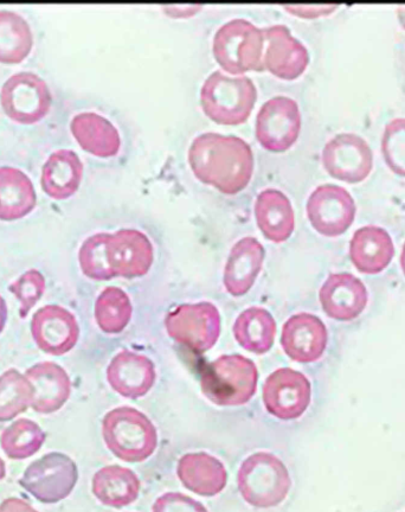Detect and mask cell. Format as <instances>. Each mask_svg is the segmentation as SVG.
<instances>
[{
	"instance_id": "obj_18",
	"label": "cell",
	"mask_w": 405,
	"mask_h": 512,
	"mask_svg": "<svg viewBox=\"0 0 405 512\" xmlns=\"http://www.w3.org/2000/svg\"><path fill=\"white\" fill-rule=\"evenodd\" d=\"M321 307L327 316L338 322H352L369 303L368 288L351 273H334L319 291Z\"/></svg>"
},
{
	"instance_id": "obj_34",
	"label": "cell",
	"mask_w": 405,
	"mask_h": 512,
	"mask_svg": "<svg viewBox=\"0 0 405 512\" xmlns=\"http://www.w3.org/2000/svg\"><path fill=\"white\" fill-rule=\"evenodd\" d=\"M108 238V233H98L89 236L82 243L79 252V262L82 273L89 279L107 281L115 278L108 261Z\"/></svg>"
},
{
	"instance_id": "obj_11",
	"label": "cell",
	"mask_w": 405,
	"mask_h": 512,
	"mask_svg": "<svg viewBox=\"0 0 405 512\" xmlns=\"http://www.w3.org/2000/svg\"><path fill=\"white\" fill-rule=\"evenodd\" d=\"M267 412L280 420H295L310 407L312 387L310 380L291 368L275 370L267 377L262 388Z\"/></svg>"
},
{
	"instance_id": "obj_16",
	"label": "cell",
	"mask_w": 405,
	"mask_h": 512,
	"mask_svg": "<svg viewBox=\"0 0 405 512\" xmlns=\"http://www.w3.org/2000/svg\"><path fill=\"white\" fill-rule=\"evenodd\" d=\"M329 332L319 317L298 313L287 320L281 332V347L294 362L314 363L325 354Z\"/></svg>"
},
{
	"instance_id": "obj_40",
	"label": "cell",
	"mask_w": 405,
	"mask_h": 512,
	"mask_svg": "<svg viewBox=\"0 0 405 512\" xmlns=\"http://www.w3.org/2000/svg\"><path fill=\"white\" fill-rule=\"evenodd\" d=\"M9 309L3 296H0V335L5 329L6 323H8Z\"/></svg>"
},
{
	"instance_id": "obj_13",
	"label": "cell",
	"mask_w": 405,
	"mask_h": 512,
	"mask_svg": "<svg viewBox=\"0 0 405 512\" xmlns=\"http://www.w3.org/2000/svg\"><path fill=\"white\" fill-rule=\"evenodd\" d=\"M301 114L297 102L276 96L265 102L256 117V138L266 150L285 152L297 142Z\"/></svg>"
},
{
	"instance_id": "obj_27",
	"label": "cell",
	"mask_w": 405,
	"mask_h": 512,
	"mask_svg": "<svg viewBox=\"0 0 405 512\" xmlns=\"http://www.w3.org/2000/svg\"><path fill=\"white\" fill-rule=\"evenodd\" d=\"M37 204L34 183L22 170L0 168V221H17L28 216Z\"/></svg>"
},
{
	"instance_id": "obj_4",
	"label": "cell",
	"mask_w": 405,
	"mask_h": 512,
	"mask_svg": "<svg viewBox=\"0 0 405 512\" xmlns=\"http://www.w3.org/2000/svg\"><path fill=\"white\" fill-rule=\"evenodd\" d=\"M237 485L244 501L255 508L269 509L285 501L292 488V479L278 457L257 452L242 463Z\"/></svg>"
},
{
	"instance_id": "obj_30",
	"label": "cell",
	"mask_w": 405,
	"mask_h": 512,
	"mask_svg": "<svg viewBox=\"0 0 405 512\" xmlns=\"http://www.w3.org/2000/svg\"><path fill=\"white\" fill-rule=\"evenodd\" d=\"M34 46L30 25L16 12L0 11V63L23 62Z\"/></svg>"
},
{
	"instance_id": "obj_37",
	"label": "cell",
	"mask_w": 405,
	"mask_h": 512,
	"mask_svg": "<svg viewBox=\"0 0 405 512\" xmlns=\"http://www.w3.org/2000/svg\"><path fill=\"white\" fill-rule=\"evenodd\" d=\"M153 512H209L202 503L180 492H167L153 504Z\"/></svg>"
},
{
	"instance_id": "obj_28",
	"label": "cell",
	"mask_w": 405,
	"mask_h": 512,
	"mask_svg": "<svg viewBox=\"0 0 405 512\" xmlns=\"http://www.w3.org/2000/svg\"><path fill=\"white\" fill-rule=\"evenodd\" d=\"M93 494L106 507L125 508L137 501L140 480L126 467L111 465L95 473L92 483Z\"/></svg>"
},
{
	"instance_id": "obj_31",
	"label": "cell",
	"mask_w": 405,
	"mask_h": 512,
	"mask_svg": "<svg viewBox=\"0 0 405 512\" xmlns=\"http://www.w3.org/2000/svg\"><path fill=\"white\" fill-rule=\"evenodd\" d=\"M45 440L47 434L37 422L18 419L0 435V446L6 457L12 460H25L40 452Z\"/></svg>"
},
{
	"instance_id": "obj_7",
	"label": "cell",
	"mask_w": 405,
	"mask_h": 512,
	"mask_svg": "<svg viewBox=\"0 0 405 512\" xmlns=\"http://www.w3.org/2000/svg\"><path fill=\"white\" fill-rule=\"evenodd\" d=\"M79 469L72 458L61 452L44 454L25 469L19 484L43 504L64 501L75 489Z\"/></svg>"
},
{
	"instance_id": "obj_10",
	"label": "cell",
	"mask_w": 405,
	"mask_h": 512,
	"mask_svg": "<svg viewBox=\"0 0 405 512\" xmlns=\"http://www.w3.org/2000/svg\"><path fill=\"white\" fill-rule=\"evenodd\" d=\"M306 210L312 227L327 238L346 233L357 213L350 192L336 184H324L315 189L308 197Z\"/></svg>"
},
{
	"instance_id": "obj_24",
	"label": "cell",
	"mask_w": 405,
	"mask_h": 512,
	"mask_svg": "<svg viewBox=\"0 0 405 512\" xmlns=\"http://www.w3.org/2000/svg\"><path fill=\"white\" fill-rule=\"evenodd\" d=\"M255 217L263 236L275 243L291 238L295 216L291 201L276 189L263 190L256 198Z\"/></svg>"
},
{
	"instance_id": "obj_1",
	"label": "cell",
	"mask_w": 405,
	"mask_h": 512,
	"mask_svg": "<svg viewBox=\"0 0 405 512\" xmlns=\"http://www.w3.org/2000/svg\"><path fill=\"white\" fill-rule=\"evenodd\" d=\"M189 163L199 181L227 195L247 188L254 171V155L243 139L203 133L192 142Z\"/></svg>"
},
{
	"instance_id": "obj_43",
	"label": "cell",
	"mask_w": 405,
	"mask_h": 512,
	"mask_svg": "<svg viewBox=\"0 0 405 512\" xmlns=\"http://www.w3.org/2000/svg\"><path fill=\"white\" fill-rule=\"evenodd\" d=\"M401 267H402V271H403V274L405 277V242H404V245L402 248V253H401Z\"/></svg>"
},
{
	"instance_id": "obj_12",
	"label": "cell",
	"mask_w": 405,
	"mask_h": 512,
	"mask_svg": "<svg viewBox=\"0 0 405 512\" xmlns=\"http://www.w3.org/2000/svg\"><path fill=\"white\" fill-rule=\"evenodd\" d=\"M321 162L327 174L346 183L365 181L374 168V153L355 133H342L326 143Z\"/></svg>"
},
{
	"instance_id": "obj_23",
	"label": "cell",
	"mask_w": 405,
	"mask_h": 512,
	"mask_svg": "<svg viewBox=\"0 0 405 512\" xmlns=\"http://www.w3.org/2000/svg\"><path fill=\"white\" fill-rule=\"evenodd\" d=\"M177 475L186 489L203 497L221 494L228 482L224 465L205 452L188 453L180 458Z\"/></svg>"
},
{
	"instance_id": "obj_36",
	"label": "cell",
	"mask_w": 405,
	"mask_h": 512,
	"mask_svg": "<svg viewBox=\"0 0 405 512\" xmlns=\"http://www.w3.org/2000/svg\"><path fill=\"white\" fill-rule=\"evenodd\" d=\"M382 153L389 169L405 177V118L391 120L385 126Z\"/></svg>"
},
{
	"instance_id": "obj_32",
	"label": "cell",
	"mask_w": 405,
	"mask_h": 512,
	"mask_svg": "<svg viewBox=\"0 0 405 512\" xmlns=\"http://www.w3.org/2000/svg\"><path fill=\"white\" fill-rule=\"evenodd\" d=\"M130 297L119 287H106L95 302V320L101 331L117 335L127 328L132 318Z\"/></svg>"
},
{
	"instance_id": "obj_21",
	"label": "cell",
	"mask_w": 405,
	"mask_h": 512,
	"mask_svg": "<svg viewBox=\"0 0 405 512\" xmlns=\"http://www.w3.org/2000/svg\"><path fill=\"white\" fill-rule=\"evenodd\" d=\"M265 248L255 238H243L231 248L224 268L225 290L233 297H242L255 284L265 261Z\"/></svg>"
},
{
	"instance_id": "obj_15",
	"label": "cell",
	"mask_w": 405,
	"mask_h": 512,
	"mask_svg": "<svg viewBox=\"0 0 405 512\" xmlns=\"http://www.w3.org/2000/svg\"><path fill=\"white\" fill-rule=\"evenodd\" d=\"M107 254L115 277L128 279L144 277L154 260L152 242L137 229H120L109 234Z\"/></svg>"
},
{
	"instance_id": "obj_22",
	"label": "cell",
	"mask_w": 405,
	"mask_h": 512,
	"mask_svg": "<svg viewBox=\"0 0 405 512\" xmlns=\"http://www.w3.org/2000/svg\"><path fill=\"white\" fill-rule=\"evenodd\" d=\"M395 255L394 241L387 230L365 226L356 230L350 242V259L360 273L375 275L387 268Z\"/></svg>"
},
{
	"instance_id": "obj_19",
	"label": "cell",
	"mask_w": 405,
	"mask_h": 512,
	"mask_svg": "<svg viewBox=\"0 0 405 512\" xmlns=\"http://www.w3.org/2000/svg\"><path fill=\"white\" fill-rule=\"evenodd\" d=\"M156 380V367L150 358L130 350L115 355L107 368L109 386L126 399L144 398Z\"/></svg>"
},
{
	"instance_id": "obj_2",
	"label": "cell",
	"mask_w": 405,
	"mask_h": 512,
	"mask_svg": "<svg viewBox=\"0 0 405 512\" xmlns=\"http://www.w3.org/2000/svg\"><path fill=\"white\" fill-rule=\"evenodd\" d=\"M102 437L108 450L126 463L149 459L158 446L157 428L144 413L132 407H119L102 420Z\"/></svg>"
},
{
	"instance_id": "obj_25",
	"label": "cell",
	"mask_w": 405,
	"mask_h": 512,
	"mask_svg": "<svg viewBox=\"0 0 405 512\" xmlns=\"http://www.w3.org/2000/svg\"><path fill=\"white\" fill-rule=\"evenodd\" d=\"M76 142L90 155L109 158L117 156L121 139L117 128L100 114L80 113L70 123Z\"/></svg>"
},
{
	"instance_id": "obj_9",
	"label": "cell",
	"mask_w": 405,
	"mask_h": 512,
	"mask_svg": "<svg viewBox=\"0 0 405 512\" xmlns=\"http://www.w3.org/2000/svg\"><path fill=\"white\" fill-rule=\"evenodd\" d=\"M51 100L47 82L30 72L12 75L0 91V104L5 114L18 124L38 123L49 113Z\"/></svg>"
},
{
	"instance_id": "obj_42",
	"label": "cell",
	"mask_w": 405,
	"mask_h": 512,
	"mask_svg": "<svg viewBox=\"0 0 405 512\" xmlns=\"http://www.w3.org/2000/svg\"><path fill=\"white\" fill-rule=\"evenodd\" d=\"M6 476V465L4 460L0 458V480H3Z\"/></svg>"
},
{
	"instance_id": "obj_6",
	"label": "cell",
	"mask_w": 405,
	"mask_h": 512,
	"mask_svg": "<svg viewBox=\"0 0 405 512\" xmlns=\"http://www.w3.org/2000/svg\"><path fill=\"white\" fill-rule=\"evenodd\" d=\"M263 31L246 19H233L217 30L212 51L218 64L230 74L263 72Z\"/></svg>"
},
{
	"instance_id": "obj_35",
	"label": "cell",
	"mask_w": 405,
	"mask_h": 512,
	"mask_svg": "<svg viewBox=\"0 0 405 512\" xmlns=\"http://www.w3.org/2000/svg\"><path fill=\"white\" fill-rule=\"evenodd\" d=\"M47 290V281L44 275L37 270H29L21 275L9 286L19 302V317L25 319L44 296Z\"/></svg>"
},
{
	"instance_id": "obj_33",
	"label": "cell",
	"mask_w": 405,
	"mask_h": 512,
	"mask_svg": "<svg viewBox=\"0 0 405 512\" xmlns=\"http://www.w3.org/2000/svg\"><path fill=\"white\" fill-rule=\"evenodd\" d=\"M35 390L25 374L9 369L0 375V422H8L27 412Z\"/></svg>"
},
{
	"instance_id": "obj_5",
	"label": "cell",
	"mask_w": 405,
	"mask_h": 512,
	"mask_svg": "<svg viewBox=\"0 0 405 512\" xmlns=\"http://www.w3.org/2000/svg\"><path fill=\"white\" fill-rule=\"evenodd\" d=\"M257 99L254 82L247 76L231 78L220 70L203 83L201 104L205 114L220 125H241L252 114Z\"/></svg>"
},
{
	"instance_id": "obj_17",
	"label": "cell",
	"mask_w": 405,
	"mask_h": 512,
	"mask_svg": "<svg viewBox=\"0 0 405 512\" xmlns=\"http://www.w3.org/2000/svg\"><path fill=\"white\" fill-rule=\"evenodd\" d=\"M268 43L263 54V66L276 78L292 81L305 73L310 54L304 44L292 35L286 25H273L263 29Z\"/></svg>"
},
{
	"instance_id": "obj_3",
	"label": "cell",
	"mask_w": 405,
	"mask_h": 512,
	"mask_svg": "<svg viewBox=\"0 0 405 512\" xmlns=\"http://www.w3.org/2000/svg\"><path fill=\"white\" fill-rule=\"evenodd\" d=\"M259 371L252 360L241 355H223L207 364L202 373V392L222 407L246 405L254 398Z\"/></svg>"
},
{
	"instance_id": "obj_8",
	"label": "cell",
	"mask_w": 405,
	"mask_h": 512,
	"mask_svg": "<svg viewBox=\"0 0 405 512\" xmlns=\"http://www.w3.org/2000/svg\"><path fill=\"white\" fill-rule=\"evenodd\" d=\"M165 326L173 341L202 354L214 348L220 338L221 315L208 302L184 304L169 313Z\"/></svg>"
},
{
	"instance_id": "obj_39",
	"label": "cell",
	"mask_w": 405,
	"mask_h": 512,
	"mask_svg": "<svg viewBox=\"0 0 405 512\" xmlns=\"http://www.w3.org/2000/svg\"><path fill=\"white\" fill-rule=\"evenodd\" d=\"M0 512H38L34 507L21 498L11 497L4 499L0 504Z\"/></svg>"
},
{
	"instance_id": "obj_29",
	"label": "cell",
	"mask_w": 405,
	"mask_h": 512,
	"mask_svg": "<svg viewBox=\"0 0 405 512\" xmlns=\"http://www.w3.org/2000/svg\"><path fill=\"white\" fill-rule=\"evenodd\" d=\"M276 335V323L266 309L250 307L237 317L234 336L244 350L256 355L266 354L272 349Z\"/></svg>"
},
{
	"instance_id": "obj_38",
	"label": "cell",
	"mask_w": 405,
	"mask_h": 512,
	"mask_svg": "<svg viewBox=\"0 0 405 512\" xmlns=\"http://www.w3.org/2000/svg\"><path fill=\"white\" fill-rule=\"evenodd\" d=\"M338 6L327 5V6H286L287 11L292 12V14L305 17V18H314L321 15L330 14L336 10Z\"/></svg>"
},
{
	"instance_id": "obj_14",
	"label": "cell",
	"mask_w": 405,
	"mask_h": 512,
	"mask_svg": "<svg viewBox=\"0 0 405 512\" xmlns=\"http://www.w3.org/2000/svg\"><path fill=\"white\" fill-rule=\"evenodd\" d=\"M30 330L37 348L51 356L68 354L80 338L76 317L60 305H47L37 310L32 316Z\"/></svg>"
},
{
	"instance_id": "obj_41",
	"label": "cell",
	"mask_w": 405,
	"mask_h": 512,
	"mask_svg": "<svg viewBox=\"0 0 405 512\" xmlns=\"http://www.w3.org/2000/svg\"><path fill=\"white\" fill-rule=\"evenodd\" d=\"M398 17H400V22L403 25V28H405V6H402V8L398 9Z\"/></svg>"
},
{
	"instance_id": "obj_26",
	"label": "cell",
	"mask_w": 405,
	"mask_h": 512,
	"mask_svg": "<svg viewBox=\"0 0 405 512\" xmlns=\"http://www.w3.org/2000/svg\"><path fill=\"white\" fill-rule=\"evenodd\" d=\"M82 176L83 164L74 151H55L43 165L42 189L56 201L67 200L79 190Z\"/></svg>"
},
{
	"instance_id": "obj_20",
	"label": "cell",
	"mask_w": 405,
	"mask_h": 512,
	"mask_svg": "<svg viewBox=\"0 0 405 512\" xmlns=\"http://www.w3.org/2000/svg\"><path fill=\"white\" fill-rule=\"evenodd\" d=\"M25 376L34 386L31 408L38 414L59 412L72 395V381L60 364L50 361L36 363L25 371Z\"/></svg>"
}]
</instances>
